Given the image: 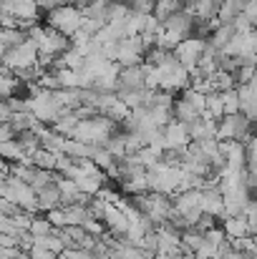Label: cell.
<instances>
[{
	"mask_svg": "<svg viewBox=\"0 0 257 259\" xmlns=\"http://www.w3.org/2000/svg\"><path fill=\"white\" fill-rule=\"evenodd\" d=\"M3 8H5L8 15H13L20 23V28H25V25H30V23L38 20V5H35V0H3Z\"/></svg>",
	"mask_w": 257,
	"mask_h": 259,
	"instance_id": "cell-9",
	"label": "cell"
},
{
	"mask_svg": "<svg viewBox=\"0 0 257 259\" xmlns=\"http://www.w3.org/2000/svg\"><path fill=\"white\" fill-rule=\"evenodd\" d=\"M199 209L202 214H209V217H219L225 219V209H222V194L217 186H204L202 189V199H199Z\"/></svg>",
	"mask_w": 257,
	"mask_h": 259,
	"instance_id": "cell-12",
	"label": "cell"
},
{
	"mask_svg": "<svg viewBox=\"0 0 257 259\" xmlns=\"http://www.w3.org/2000/svg\"><path fill=\"white\" fill-rule=\"evenodd\" d=\"M28 232H30L33 237H38V234H51V232H53V227H51V222H48L46 217H30Z\"/></svg>",
	"mask_w": 257,
	"mask_h": 259,
	"instance_id": "cell-27",
	"label": "cell"
},
{
	"mask_svg": "<svg viewBox=\"0 0 257 259\" xmlns=\"http://www.w3.org/2000/svg\"><path fill=\"white\" fill-rule=\"evenodd\" d=\"M222 232L227 239H242V237H250L255 234L247 224V219L240 214V217H225V224H222Z\"/></svg>",
	"mask_w": 257,
	"mask_h": 259,
	"instance_id": "cell-16",
	"label": "cell"
},
{
	"mask_svg": "<svg viewBox=\"0 0 257 259\" xmlns=\"http://www.w3.org/2000/svg\"><path fill=\"white\" fill-rule=\"evenodd\" d=\"M144 51H146V46L139 35H126V38L116 40L111 61L119 63V66H136V63L144 61Z\"/></svg>",
	"mask_w": 257,
	"mask_h": 259,
	"instance_id": "cell-7",
	"label": "cell"
},
{
	"mask_svg": "<svg viewBox=\"0 0 257 259\" xmlns=\"http://www.w3.org/2000/svg\"><path fill=\"white\" fill-rule=\"evenodd\" d=\"M46 219L51 222V227H53V229H61V227H66L63 206H53V209H48V211H46Z\"/></svg>",
	"mask_w": 257,
	"mask_h": 259,
	"instance_id": "cell-28",
	"label": "cell"
},
{
	"mask_svg": "<svg viewBox=\"0 0 257 259\" xmlns=\"http://www.w3.org/2000/svg\"><path fill=\"white\" fill-rule=\"evenodd\" d=\"M144 18H146V13L129 10V15L124 18V35H139L144 28Z\"/></svg>",
	"mask_w": 257,
	"mask_h": 259,
	"instance_id": "cell-24",
	"label": "cell"
},
{
	"mask_svg": "<svg viewBox=\"0 0 257 259\" xmlns=\"http://www.w3.org/2000/svg\"><path fill=\"white\" fill-rule=\"evenodd\" d=\"M15 141L23 146V151H25V154L41 146V144H38V136H35V131H30V128H25V131H15Z\"/></svg>",
	"mask_w": 257,
	"mask_h": 259,
	"instance_id": "cell-26",
	"label": "cell"
},
{
	"mask_svg": "<svg viewBox=\"0 0 257 259\" xmlns=\"http://www.w3.org/2000/svg\"><path fill=\"white\" fill-rule=\"evenodd\" d=\"M35 201H38V211H48L53 206H61V194H58L56 184H48L43 189H35Z\"/></svg>",
	"mask_w": 257,
	"mask_h": 259,
	"instance_id": "cell-18",
	"label": "cell"
},
{
	"mask_svg": "<svg viewBox=\"0 0 257 259\" xmlns=\"http://www.w3.org/2000/svg\"><path fill=\"white\" fill-rule=\"evenodd\" d=\"M171 116L176 118V121H181V123H192V121H197L199 116H202V111L194 106V103H189L187 98H174V106H171Z\"/></svg>",
	"mask_w": 257,
	"mask_h": 259,
	"instance_id": "cell-17",
	"label": "cell"
},
{
	"mask_svg": "<svg viewBox=\"0 0 257 259\" xmlns=\"http://www.w3.org/2000/svg\"><path fill=\"white\" fill-rule=\"evenodd\" d=\"M252 134V121L242 113H227L217 121V141H245Z\"/></svg>",
	"mask_w": 257,
	"mask_h": 259,
	"instance_id": "cell-6",
	"label": "cell"
},
{
	"mask_svg": "<svg viewBox=\"0 0 257 259\" xmlns=\"http://www.w3.org/2000/svg\"><path fill=\"white\" fill-rule=\"evenodd\" d=\"M119 3H126V5H131V0H119Z\"/></svg>",
	"mask_w": 257,
	"mask_h": 259,
	"instance_id": "cell-33",
	"label": "cell"
},
{
	"mask_svg": "<svg viewBox=\"0 0 257 259\" xmlns=\"http://www.w3.org/2000/svg\"><path fill=\"white\" fill-rule=\"evenodd\" d=\"M187 86H189V71L181 63H176L171 56L157 66V91L176 93V91H184Z\"/></svg>",
	"mask_w": 257,
	"mask_h": 259,
	"instance_id": "cell-4",
	"label": "cell"
},
{
	"mask_svg": "<svg viewBox=\"0 0 257 259\" xmlns=\"http://www.w3.org/2000/svg\"><path fill=\"white\" fill-rule=\"evenodd\" d=\"M58 88H81V71L79 68H53Z\"/></svg>",
	"mask_w": 257,
	"mask_h": 259,
	"instance_id": "cell-22",
	"label": "cell"
},
{
	"mask_svg": "<svg viewBox=\"0 0 257 259\" xmlns=\"http://www.w3.org/2000/svg\"><path fill=\"white\" fill-rule=\"evenodd\" d=\"M0 159H5L8 164H13V161H28V154L23 151V146L13 136L8 141H0Z\"/></svg>",
	"mask_w": 257,
	"mask_h": 259,
	"instance_id": "cell-20",
	"label": "cell"
},
{
	"mask_svg": "<svg viewBox=\"0 0 257 259\" xmlns=\"http://www.w3.org/2000/svg\"><path fill=\"white\" fill-rule=\"evenodd\" d=\"M3 199L13 201L18 209L23 211H38V201H35V189L15 176H5V189H3Z\"/></svg>",
	"mask_w": 257,
	"mask_h": 259,
	"instance_id": "cell-5",
	"label": "cell"
},
{
	"mask_svg": "<svg viewBox=\"0 0 257 259\" xmlns=\"http://www.w3.org/2000/svg\"><path fill=\"white\" fill-rule=\"evenodd\" d=\"M56 189H58V194H61V206L74 204V201H79V199H81V189L76 186V181H74V179L58 176V179H56Z\"/></svg>",
	"mask_w": 257,
	"mask_h": 259,
	"instance_id": "cell-19",
	"label": "cell"
},
{
	"mask_svg": "<svg viewBox=\"0 0 257 259\" xmlns=\"http://www.w3.org/2000/svg\"><path fill=\"white\" fill-rule=\"evenodd\" d=\"M116 88H146L144 86V68L136 66H121L116 76Z\"/></svg>",
	"mask_w": 257,
	"mask_h": 259,
	"instance_id": "cell-15",
	"label": "cell"
},
{
	"mask_svg": "<svg viewBox=\"0 0 257 259\" xmlns=\"http://www.w3.org/2000/svg\"><path fill=\"white\" fill-rule=\"evenodd\" d=\"M28 254H30V259H58V254H53V252H48L43 247H30Z\"/></svg>",
	"mask_w": 257,
	"mask_h": 259,
	"instance_id": "cell-31",
	"label": "cell"
},
{
	"mask_svg": "<svg viewBox=\"0 0 257 259\" xmlns=\"http://www.w3.org/2000/svg\"><path fill=\"white\" fill-rule=\"evenodd\" d=\"M189 134H187V123L171 118L167 126H162V146L164 149H184L189 144Z\"/></svg>",
	"mask_w": 257,
	"mask_h": 259,
	"instance_id": "cell-10",
	"label": "cell"
},
{
	"mask_svg": "<svg viewBox=\"0 0 257 259\" xmlns=\"http://www.w3.org/2000/svg\"><path fill=\"white\" fill-rule=\"evenodd\" d=\"M35 46H38V66L41 68H53V61L71 46V40H68V35H63V33L46 25L43 35L35 40Z\"/></svg>",
	"mask_w": 257,
	"mask_h": 259,
	"instance_id": "cell-3",
	"label": "cell"
},
{
	"mask_svg": "<svg viewBox=\"0 0 257 259\" xmlns=\"http://www.w3.org/2000/svg\"><path fill=\"white\" fill-rule=\"evenodd\" d=\"M204 46H207L204 38H199V35H187V38H181V40L171 48V58H174L176 63H181L187 71H192V68L197 66V61L202 58Z\"/></svg>",
	"mask_w": 257,
	"mask_h": 259,
	"instance_id": "cell-8",
	"label": "cell"
},
{
	"mask_svg": "<svg viewBox=\"0 0 257 259\" xmlns=\"http://www.w3.org/2000/svg\"><path fill=\"white\" fill-rule=\"evenodd\" d=\"M222 111L227 113H240V98H237V88H227L222 91Z\"/></svg>",
	"mask_w": 257,
	"mask_h": 259,
	"instance_id": "cell-25",
	"label": "cell"
},
{
	"mask_svg": "<svg viewBox=\"0 0 257 259\" xmlns=\"http://www.w3.org/2000/svg\"><path fill=\"white\" fill-rule=\"evenodd\" d=\"M237 98H240V113L247 116L250 121H255L257 116V86L255 81L247 83H237Z\"/></svg>",
	"mask_w": 257,
	"mask_h": 259,
	"instance_id": "cell-11",
	"label": "cell"
},
{
	"mask_svg": "<svg viewBox=\"0 0 257 259\" xmlns=\"http://www.w3.org/2000/svg\"><path fill=\"white\" fill-rule=\"evenodd\" d=\"M154 3L157 0H131V10H136V13H152L154 10Z\"/></svg>",
	"mask_w": 257,
	"mask_h": 259,
	"instance_id": "cell-30",
	"label": "cell"
},
{
	"mask_svg": "<svg viewBox=\"0 0 257 259\" xmlns=\"http://www.w3.org/2000/svg\"><path fill=\"white\" fill-rule=\"evenodd\" d=\"M63 3H68V0H35L38 10H51V8H56V5H63Z\"/></svg>",
	"mask_w": 257,
	"mask_h": 259,
	"instance_id": "cell-32",
	"label": "cell"
},
{
	"mask_svg": "<svg viewBox=\"0 0 257 259\" xmlns=\"http://www.w3.org/2000/svg\"><path fill=\"white\" fill-rule=\"evenodd\" d=\"M116 128H119V123H114L111 118H106L101 113H96L91 118L79 121L68 139H76V141H84V144H93V146H103Z\"/></svg>",
	"mask_w": 257,
	"mask_h": 259,
	"instance_id": "cell-1",
	"label": "cell"
},
{
	"mask_svg": "<svg viewBox=\"0 0 257 259\" xmlns=\"http://www.w3.org/2000/svg\"><path fill=\"white\" fill-rule=\"evenodd\" d=\"M20 40H25V28H18V25H5V28H0V51L13 48V46H18Z\"/></svg>",
	"mask_w": 257,
	"mask_h": 259,
	"instance_id": "cell-23",
	"label": "cell"
},
{
	"mask_svg": "<svg viewBox=\"0 0 257 259\" xmlns=\"http://www.w3.org/2000/svg\"><path fill=\"white\" fill-rule=\"evenodd\" d=\"M81 227H84V232H86V234H93V237H98V234L103 232V224H101L98 219H93V217H88V219H86V222L81 224Z\"/></svg>",
	"mask_w": 257,
	"mask_h": 259,
	"instance_id": "cell-29",
	"label": "cell"
},
{
	"mask_svg": "<svg viewBox=\"0 0 257 259\" xmlns=\"http://www.w3.org/2000/svg\"><path fill=\"white\" fill-rule=\"evenodd\" d=\"M101 224H103V229H108L111 234H124L126 227H129V219H126V214H124L116 204H106L103 217H101Z\"/></svg>",
	"mask_w": 257,
	"mask_h": 259,
	"instance_id": "cell-13",
	"label": "cell"
},
{
	"mask_svg": "<svg viewBox=\"0 0 257 259\" xmlns=\"http://www.w3.org/2000/svg\"><path fill=\"white\" fill-rule=\"evenodd\" d=\"M84 23V15H81V8L71 5V3H63V5H56L46 13V25L63 33V35H74Z\"/></svg>",
	"mask_w": 257,
	"mask_h": 259,
	"instance_id": "cell-2",
	"label": "cell"
},
{
	"mask_svg": "<svg viewBox=\"0 0 257 259\" xmlns=\"http://www.w3.org/2000/svg\"><path fill=\"white\" fill-rule=\"evenodd\" d=\"M187 134L192 141H202V139H217V121L214 118H207V116H199L197 121L187 123Z\"/></svg>",
	"mask_w": 257,
	"mask_h": 259,
	"instance_id": "cell-14",
	"label": "cell"
},
{
	"mask_svg": "<svg viewBox=\"0 0 257 259\" xmlns=\"http://www.w3.org/2000/svg\"><path fill=\"white\" fill-rule=\"evenodd\" d=\"M63 217H66V224H68V227H81L86 219H88V206H86V204H79V201L66 204V206H63Z\"/></svg>",
	"mask_w": 257,
	"mask_h": 259,
	"instance_id": "cell-21",
	"label": "cell"
}]
</instances>
